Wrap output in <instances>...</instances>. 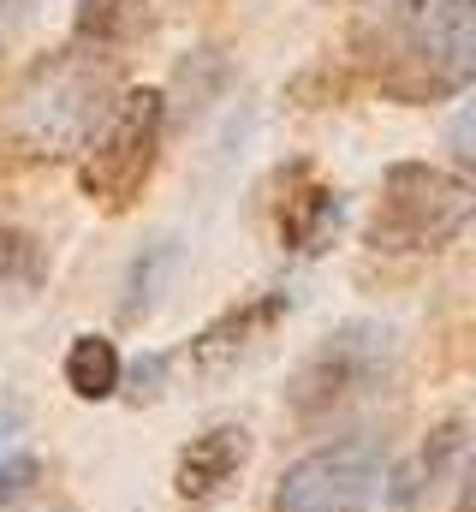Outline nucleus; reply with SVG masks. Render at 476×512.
Instances as JSON below:
<instances>
[{
    "label": "nucleus",
    "mask_w": 476,
    "mask_h": 512,
    "mask_svg": "<svg viewBox=\"0 0 476 512\" xmlns=\"http://www.w3.org/2000/svg\"><path fill=\"white\" fill-rule=\"evenodd\" d=\"M357 60L375 90L423 108L476 84V0H381L357 24Z\"/></svg>",
    "instance_id": "nucleus-1"
},
{
    "label": "nucleus",
    "mask_w": 476,
    "mask_h": 512,
    "mask_svg": "<svg viewBox=\"0 0 476 512\" xmlns=\"http://www.w3.org/2000/svg\"><path fill=\"white\" fill-rule=\"evenodd\" d=\"M119 102V66L108 48L66 42L30 60L0 96V137L24 161H72Z\"/></svg>",
    "instance_id": "nucleus-2"
},
{
    "label": "nucleus",
    "mask_w": 476,
    "mask_h": 512,
    "mask_svg": "<svg viewBox=\"0 0 476 512\" xmlns=\"http://www.w3.org/2000/svg\"><path fill=\"white\" fill-rule=\"evenodd\" d=\"M476 221V179L429 167V161H393L381 173V197L369 209V251L381 256H417L453 245Z\"/></svg>",
    "instance_id": "nucleus-3"
},
{
    "label": "nucleus",
    "mask_w": 476,
    "mask_h": 512,
    "mask_svg": "<svg viewBox=\"0 0 476 512\" xmlns=\"http://www.w3.org/2000/svg\"><path fill=\"white\" fill-rule=\"evenodd\" d=\"M399 370V340L387 322H340L334 334L316 340V352L292 370L286 382V405L298 423H334L352 405L375 399Z\"/></svg>",
    "instance_id": "nucleus-4"
},
{
    "label": "nucleus",
    "mask_w": 476,
    "mask_h": 512,
    "mask_svg": "<svg viewBox=\"0 0 476 512\" xmlns=\"http://www.w3.org/2000/svg\"><path fill=\"white\" fill-rule=\"evenodd\" d=\"M161 137H167V96L155 84H137V90H119L114 114L102 120V131L84 143L78 155V185L96 209L125 215L143 185L155 179V161H161Z\"/></svg>",
    "instance_id": "nucleus-5"
},
{
    "label": "nucleus",
    "mask_w": 476,
    "mask_h": 512,
    "mask_svg": "<svg viewBox=\"0 0 476 512\" xmlns=\"http://www.w3.org/2000/svg\"><path fill=\"white\" fill-rule=\"evenodd\" d=\"M387 495V447L352 435L292 459L274 483V512H369Z\"/></svg>",
    "instance_id": "nucleus-6"
},
{
    "label": "nucleus",
    "mask_w": 476,
    "mask_h": 512,
    "mask_svg": "<svg viewBox=\"0 0 476 512\" xmlns=\"http://www.w3.org/2000/svg\"><path fill=\"white\" fill-rule=\"evenodd\" d=\"M250 465V429L244 423H215L203 435H191L173 459V495L185 507H215L233 495V483Z\"/></svg>",
    "instance_id": "nucleus-7"
},
{
    "label": "nucleus",
    "mask_w": 476,
    "mask_h": 512,
    "mask_svg": "<svg viewBox=\"0 0 476 512\" xmlns=\"http://www.w3.org/2000/svg\"><path fill=\"white\" fill-rule=\"evenodd\" d=\"M292 310V298L286 292H262V298H244V304H233V310H221L197 340H191V364L203 370V376H221V370H233L238 358L280 322Z\"/></svg>",
    "instance_id": "nucleus-8"
},
{
    "label": "nucleus",
    "mask_w": 476,
    "mask_h": 512,
    "mask_svg": "<svg viewBox=\"0 0 476 512\" xmlns=\"http://www.w3.org/2000/svg\"><path fill=\"white\" fill-rule=\"evenodd\" d=\"M340 221H346L340 191H328V185H304V191H292V197L280 203V245L298 251V256H316V251L334 245Z\"/></svg>",
    "instance_id": "nucleus-9"
},
{
    "label": "nucleus",
    "mask_w": 476,
    "mask_h": 512,
    "mask_svg": "<svg viewBox=\"0 0 476 512\" xmlns=\"http://www.w3.org/2000/svg\"><path fill=\"white\" fill-rule=\"evenodd\" d=\"M66 387L78 393V399H90V405H102V399H114L119 382H125V364H119V346L108 334H72V346H66Z\"/></svg>",
    "instance_id": "nucleus-10"
},
{
    "label": "nucleus",
    "mask_w": 476,
    "mask_h": 512,
    "mask_svg": "<svg viewBox=\"0 0 476 512\" xmlns=\"http://www.w3.org/2000/svg\"><path fill=\"white\" fill-rule=\"evenodd\" d=\"M143 24H149V0H78V12H72V42L114 54L119 42H131Z\"/></svg>",
    "instance_id": "nucleus-11"
},
{
    "label": "nucleus",
    "mask_w": 476,
    "mask_h": 512,
    "mask_svg": "<svg viewBox=\"0 0 476 512\" xmlns=\"http://www.w3.org/2000/svg\"><path fill=\"white\" fill-rule=\"evenodd\" d=\"M179 268V245L173 239H161V245H149V251L131 262V274H125V298H119V316L125 322H143L155 304H161V280Z\"/></svg>",
    "instance_id": "nucleus-12"
},
{
    "label": "nucleus",
    "mask_w": 476,
    "mask_h": 512,
    "mask_svg": "<svg viewBox=\"0 0 476 512\" xmlns=\"http://www.w3.org/2000/svg\"><path fill=\"white\" fill-rule=\"evenodd\" d=\"M36 239L18 233V227H0V292L18 286V280H36Z\"/></svg>",
    "instance_id": "nucleus-13"
},
{
    "label": "nucleus",
    "mask_w": 476,
    "mask_h": 512,
    "mask_svg": "<svg viewBox=\"0 0 476 512\" xmlns=\"http://www.w3.org/2000/svg\"><path fill=\"white\" fill-rule=\"evenodd\" d=\"M447 149H453V167L476 179V84H471V102L447 120Z\"/></svg>",
    "instance_id": "nucleus-14"
},
{
    "label": "nucleus",
    "mask_w": 476,
    "mask_h": 512,
    "mask_svg": "<svg viewBox=\"0 0 476 512\" xmlns=\"http://www.w3.org/2000/svg\"><path fill=\"white\" fill-rule=\"evenodd\" d=\"M36 477H42V459H36V453H0V501L30 495Z\"/></svg>",
    "instance_id": "nucleus-15"
},
{
    "label": "nucleus",
    "mask_w": 476,
    "mask_h": 512,
    "mask_svg": "<svg viewBox=\"0 0 476 512\" xmlns=\"http://www.w3.org/2000/svg\"><path fill=\"white\" fill-rule=\"evenodd\" d=\"M18 429H24V399L18 393H0V453H12Z\"/></svg>",
    "instance_id": "nucleus-16"
},
{
    "label": "nucleus",
    "mask_w": 476,
    "mask_h": 512,
    "mask_svg": "<svg viewBox=\"0 0 476 512\" xmlns=\"http://www.w3.org/2000/svg\"><path fill=\"white\" fill-rule=\"evenodd\" d=\"M161 358H137V370H131V382H137V399H155L161 393Z\"/></svg>",
    "instance_id": "nucleus-17"
},
{
    "label": "nucleus",
    "mask_w": 476,
    "mask_h": 512,
    "mask_svg": "<svg viewBox=\"0 0 476 512\" xmlns=\"http://www.w3.org/2000/svg\"><path fill=\"white\" fill-rule=\"evenodd\" d=\"M453 512H476V459L465 465V483H459V501H453Z\"/></svg>",
    "instance_id": "nucleus-18"
},
{
    "label": "nucleus",
    "mask_w": 476,
    "mask_h": 512,
    "mask_svg": "<svg viewBox=\"0 0 476 512\" xmlns=\"http://www.w3.org/2000/svg\"><path fill=\"white\" fill-rule=\"evenodd\" d=\"M42 512H72V507H42Z\"/></svg>",
    "instance_id": "nucleus-19"
},
{
    "label": "nucleus",
    "mask_w": 476,
    "mask_h": 512,
    "mask_svg": "<svg viewBox=\"0 0 476 512\" xmlns=\"http://www.w3.org/2000/svg\"><path fill=\"white\" fill-rule=\"evenodd\" d=\"M0 6H12V0H0Z\"/></svg>",
    "instance_id": "nucleus-20"
}]
</instances>
